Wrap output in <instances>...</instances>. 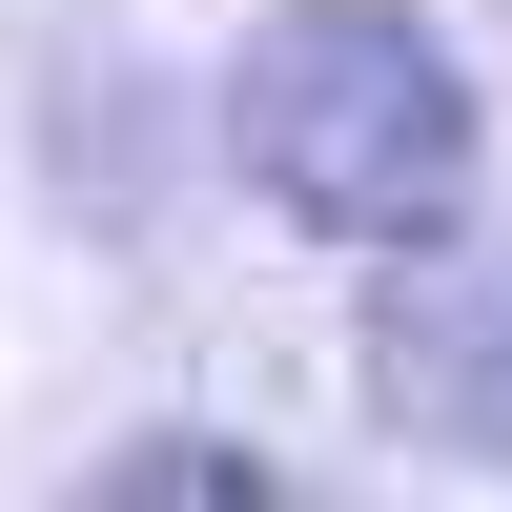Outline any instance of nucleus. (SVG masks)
I'll use <instances>...</instances> for the list:
<instances>
[{
  "label": "nucleus",
  "mask_w": 512,
  "mask_h": 512,
  "mask_svg": "<svg viewBox=\"0 0 512 512\" xmlns=\"http://www.w3.org/2000/svg\"><path fill=\"white\" fill-rule=\"evenodd\" d=\"M226 164L328 246H431L492 185V103L410 0H287L226 62Z\"/></svg>",
  "instance_id": "obj_1"
},
{
  "label": "nucleus",
  "mask_w": 512,
  "mask_h": 512,
  "mask_svg": "<svg viewBox=\"0 0 512 512\" xmlns=\"http://www.w3.org/2000/svg\"><path fill=\"white\" fill-rule=\"evenodd\" d=\"M369 410L451 472H512V246L431 226V246H369Z\"/></svg>",
  "instance_id": "obj_2"
},
{
  "label": "nucleus",
  "mask_w": 512,
  "mask_h": 512,
  "mask_svg": "<svg viewBox=\"0 0 512 512\" xmlns=\"http://www.w3.org/2000/svg\"><path fill=\"white\" fill-rule=\"evenodd\" d=\"M103 492H267V451H185L164 431V451H103Z\"/></svg>",
  "instance_id": "obj_3"
}]
</instances>
